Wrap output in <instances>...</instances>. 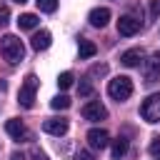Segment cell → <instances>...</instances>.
Returning a JSON list of instances; mask_svg holds the SVG:
<instances>
[{"label": "cell", "instance_id": "obj_1", "mask_svg": "<svg viewBox=\"0 0 160 160\" xmlns=\"http://www.w3.org/2000/svg\"><path fill=\"white\" fill-rule=\"evenodd\" d=\"M0 55L10 62V65H18L22 58H25V45L20 38L15 35H2L0 38Z\"/></svg>", "mask_w": 160, "mask_h": 160}, {"label": "cell", "instance_id": "obj_2", "mask_svg": "<svg viewBox=\"0 0 160 160\" xmlns=\"http://www.w3.org/2000/svg\"><path fill=\"white\" fill-rule=\"evenodd\" d=\"M108 95H110L112 100H118V102L128 100V98L132 95V80H130L128 75H118V78H112V80L108 82Z\"/></svg>", "mask_w": 160, "mask_h": 160}, {"label": "cell", "instance_id": "obj_3", "mask_svg": "<svg viewBox=\"0 0 160 160\" xmlns=\"http://www.w3.org/2000/svg\"><path fill=\"white\" fill-rule=\"evenodd\" d=\"M140 115H142V120H148V122H160V92H152V95L142 102Z\"/></svg>", "mask_w": 160, "mask_h": 160}, {"label": "cell", "instance_id": "obj_4", "mask_svg": "<svg viewBox=\"0 0 160 160\" xmlns=\"http://www.w3.org/2000/svg\"><path fill=\"white\" fill-rule=\"evenodd\" d=\"M35 90H38V78H35V75H28L25 82H22V88H20L18 102H20L22 108H32V102H35Z\"/></svg>", "mask_w": 160, "mask_h": 160}, {"label": "cell", "instance_id": "obj_5", "mask_svg": "<svg viewBox=\"0 0 160 160\" xmlns=\"http://www.w3.org/2000/svg\"><path fill=\"white\" fill-rule=\"evenodd\" d=\"M88 145L92 148V150H102V148H108L110 145V135H108V130H102V128H92V130H88Z\"/></svg>", "mask_w": 160, "mask_h": 160}, {"label": "cell", "instance_id": "obj_6", "mask_svg": "<svg viewBox=\"0 0 160 160\" xmlns=\"http://www.w3.org/2000/svg\"><path fill=\"white\" fill-rule=\"evenodd\" d=\"M82 118H85V120H105V118H108V108H105L100 100H90V102H85V108H82Z\"/></svg>", "mask_w": 160, "mask_h": 160}, {"label": "cell", "instance_id": "obj_7", "mask_svg": "<svg viewBox=\"0 0 160 160\" xmlns=\"http://www.w3.org/2000/svg\"><path fill=\"white\" fill-rule=\"evenodd\" d=\"M140 18H132V15H122L120 20H118V32L120 35H125V38H130V35H135V32H140Z\"/></svg>", "mask_w": 160, "mask_h": 160}, {"label": "cell", "instance_id": "obj_8", "mask_svg": "<svg viewBox=\"0 0 160 160\" xmlns=\"http://www.w3.org/2000/svg\"><path fill=\"white\" fill-rule=\"evenodd\" d=\"M68 128H70V125H68L65 118H48V120L42 122V130L50 132V135H65Z\"/></svg>", "mask_w": 160, "mask_h": 160}, {"label": "cell", "instance_id": "obj_9", "mask_svg": "<svg viewBox=\"0 0 160 160\" xmlns=\"http://www.w3.org/2000/svg\"><path fill=\"white\" fill-rule=\"evenodd\" d=\"M5 130H8V135H10V138H15V140H20V142L30 138V132H28V128H25V125H22V122H20L18 118H12V120H8V122H5Z\"/></svg>", "mask_w": 160, "mask_h": 160}, {"label": "cell", "instance_id": "obj_10", "mask_svg": "<svg viewBox=\"0 0 160 160\" xmlns=\"http://www.w3.org/2000/svg\"><path fill=\"white\" fill-rule=\"evenodd\" d=\"M88 20H90L92 28H105V25L110 22V10H108V8H95V10H90Z\"/></svg>", "mask_w": 160, "mask_h": 160}, {"label": "cell", "instance_id": "obj_11", "mask_svg": "<svg viewBox=\"0 0 160 160\" xmlns=\"http://www.w3.org/2000/svg\"><path fill=\"white\" fill-rule=\"evenodd\" d=\"M50 42H52V35L48 32V30H40V32H35L32 35V40H30V45H32V50H48L50 48Z\"/></svg>", "mask_w": 160, "mask_h": 160}, {"label": "cell", "instance_id": "obj_12", "mask_svg": "<svg viewBox=\"0 0 160 160\" xmlns=\"http://www.w3.org/2000/svg\"><path fill=\"white\" fill-rule=\"evenodd\" d=\"M145 70H148V82H152V78L160 75V52H152L145 60Z\"/></svg>", "mask_w": 160, "mask_h": 160}, {"label": "cell", "instance_id": "obj_13", "mask_svg": "<svg viewBox=\"0 0 160 160\" xmlns=\"http://www.w3.org/2000/svg\"><path fill=\"white\" fill-rule=\"evenodd\" d=\"M140 60H142V52H140V50H125L122 58H120V62H122L125 68H138Z\"/></svg>", "mask_w": 160, "mask_h": 160}, {"label": "cell", "instance_id": "obj_14", "mask_svg": "<svg viewBox=\"0 0 160 160\" xmlns=\"http://www.w3.org/2000/svg\"><path fill=\"white\" fill-rule=\"evenodd\" d=\"M38 15H32V12H22L20 18H18V25H20V30H35L38 28Z\"/></svg>", "mask_w": 160, "mask_h": 160}, {"label": "cell", "instance_id": "obj_15", "mask_svg": "<svg viewBox=\"0 0 160 160\" xmlns=\"http://www.w3.org/2000/svg\"><path fill=\"white\" fill-rule=\"evenodd\" d=\"M110 150H112V158H115V160H120V158L128 152V140H125V138L112 140V148H110Z\"/></svg>", "mask_w": 160, "mask_h": 160}, {"label": "cell", "instance_id": "obj_16", "mask_svg": "<svg viewBox=\"0 0 160 160\" xmlns=\"http://www.w3.org/2000/svg\"><path fill=\"white\" fill-rule=\"evenodd\" d=\"M95 52H98L95 42H90V40H80V60H88V58H92Z\"/></svg>", "mask_w": 160, "mask_h": 160}, {"label": "cell", "instance_id": "obj_17", "mask_svg": "<svg viewBox=\"0 0 160 160\" xmlns=\"http://www.w3.org/2000/svg\"><path fill=\"white\" fill-rule=\"evenodd\" d=\"M50 108H52V110H68V108H70V98H68V95H55V98L50 100Z\"/></svg>", "mask_w": 160, "mask_h": 160}, {"label": "cell", "instance_id": "obj_18", "mask_svg": "<svg viewBox=\"0 0 160 160\" xmlns=\"http://www.w3.org/2000/svg\"><path fill=\"white\" fill-rule=\"evenodd\" d=\"M72 80H75L72 72H60V75H58V88H60V90H68V88L72 85Z\"/></svg>", "mask_w": 160, "mask_h": 160}, {"label": "cell", "instance_id": "obj_19", "mask_svg": "<svg viewBox=\"0 0 160 160\" xmlns=\"http://www.w3.org/2000/svg\"><path fill=\"white\" fill-rule=\"evenodd\" d=\"M35 5H38V10H42V12H55L58 0H35Z\"/></svg>", "mask_w": 160, "mask_h": 160}, {"label": "cell", "instance_id": "obj_20", "mask_svg": "<svg viewBox=\"0 0 160 160\" xmlns=\"http://www.w3.org/2000/svg\"><path fill=\"white\" fill-rule=\"evenodd\" d=\"M102 75H108V65L105 62H98V65L90 68V78H102Z\"/></svg>", "mask_w": 160, "mask_h": 160}, {"label": "cell", "instance_id": "obj_21", "mask_svg": "<svg viewBox=\"0 0 160 160\" xmlns=\"http://www.w3.org/2000/svg\"><path fill=\"white\" fill-rule=\"evenodd\" d=\"M10 22V10H8V5H0V28H5Z\"/></svg>", "mask_w": 160, "mask_h": 160}, {"label": "cell", "instance_id": "obj_22", "mask_svg": "<svg viewBox=\"0 0 160 160\" xmlns=\"http://www.w3.org/2000/svg\"><path fill=\"white\" fill-rule=\"evenodd\" d=\"M78 92H80V95H92V85H90L88 80H80V85H78Z\"/></svg>", "mask_w": 160, "mask_h": 160}, {"label": "cell", "instance_id": "obj_23", "mask_svg": "<svg viewBox=\"0 0 160 160\" xmlns=\"http://www.w3.org/2000/svg\"><path fill=\"white\" fill-rule=\"evenodd\" d=\"M150 18L152 20L160 18V0H150Z\"/></svg>", "mask_w": 160, "mask_h": 160}, {"label": "cell", "instance_id": "obj_24", "mask_svg": "<svg viewBox=\"0 0 160 160\" xmlns=\"http://www.w3.org/2000/svg\"><path fill=\"white\" fill-rule=\"evenodd\" d=\"M150 155H160V138H152V142H150Z\"/></svg>", "mask_w": 160, "mask_h": 160}, {"label": "cell", "instance_id": "obj_25", "mask_svg": "<svg viewBox=\"0 0 160 160\" xmlns=\"http://www.w3.org/2000/svg\"><path fill=\"white\" fill-rule=\"evenodd\" d=\"M30 155H32V160H48V155H45L42 150H38V148H32V152H30Z\"/></svg>", "mask_w": 160, "mask_h": 160}, {"label": "cell", "instance_id": "obj_26", "mask_svg": "<svg viewBox=\"0 0 160 160\" xmlns=\"http://www.w3.org/2000/svg\"><path fill=\"white\" fill-rule=\"evenodd\" d=\"M78 160H95V158H92L90 150H80V152H78Z\"/></svg>", "mask_w": 160, "mask_h": 160}, {"label": "cell", "instance_id": "obj_27", "mask_svg": "<svg viewBox=\"0 0 160 160\" xmlns=\"http://www.w3.org/2000/svg\"><path fill=\"white\" fill-rule=\"evenodd\" d=\"M12 2H20V5H22V2H28V0H12Z\"/></svg>", "mask_w": 160, "mask_h": 160}]
</instances>
